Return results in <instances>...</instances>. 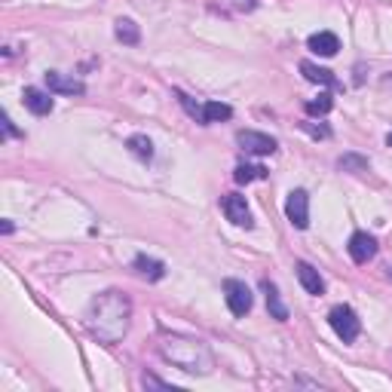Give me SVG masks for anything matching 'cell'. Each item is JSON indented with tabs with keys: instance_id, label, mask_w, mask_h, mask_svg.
I'll use <instances>...</instances> for the list:
<instances>
[{
	"instance_id": "11",
	"label": "cell",
	"mask_w": 392,
	"mask_h": 392,
	"mask_svg": "<svg viewBox=\"0 0 392 392\" xmlns=\"http://www.w3.org/2000/svg\"><path fill=\"white\" fill-rule=\"evenodd\" d=\"M297 279H300V285H304V291L306 294H322L325 291V279L319 276V270L313 264H306V260H297Z\"/></svg>"
},
{
	"instance_id": "25",
	"label": "cell",
	"mask_w": 392,
	"mask_h": 392,
	"mask_svg": "<svg viewBox=\"0 0 392 392\" xmlns=\"http://www.w3.org/2000/svg\"><path fill=\"white\" fill-rule=\"evenodd\" d=\"M3 129H6V132H10V135H16V138H22V132H19V129L12 126V120H10V117H6V114H3Z\"/></svg>"
},
{
	"instance_id": "16",
	"label": "cell",
	"mask_w": 392,
	"mask_h": 392,
	"mask_svg": "<svg viewBox=\"0 0 392 392\" xmlns=\"http://www.w3.org/2000/svg\"><path fill=\"white\" fill-rule=\"evenodd\" d=\"M114 34H117V40L126 43V47H138L141 43V28L132 22V19H117Z\"/></svg>"
},
{
	"instance_id": "28",
	"label": "cell",
	"mask_w": 392,
	"mask_h": 392,
	"mask_svg": "<svg viewBox=\"0 0 392 392\" xmlns=\"http://www.w3.org/2000/svg\"><path fill=\"white\" fill-rule=\"evenodd\" d=\"M380 86H383V89H392V74L383 77V80H380Z\"/></svg>"
},
{
	"instance_id": "22",
	"label": "cell",
	"mask_w": 392,
	"mask_h": 392,
	"mask_svg": "<svg viewBox=\"0 0 392 392\" xmlns=\"http://www.w3.org/2000/svg\"><path fill=\"white\" fill-rule=\"evenodd\" d=\"M175 98H178V101H181V104H184V110H187V114H191V117H193V120H196V123H202V104H196V101H193V98H191V95H187V93H181V89H175Z\"/></svg>"
},
{
	"instance_id": "1",
	"label": "cell",
	"mask_w": 392,
	"mask_h": 392,
	"mask_svg": "<svg viewBox=\"0 0 392 392\" xmlns=\"http://www.w3.org/2000/svg\"><path fill=\"white\" fill-rule=\"evenodd\" d=\"M132 325V300L123 291H101L86 310V328L95 341L120 343Z\"/></svg>"
},
{
	"instance_id": "27",
	"label": "cell",
	"mask_w": 392,
	"mask_h": 392,
	"mask_svg": "<svg viewBox=\"0 0 392 392\" xmlns=\"http://www.w3.org/2000/svg\"><path fill=\"white\" fill-rule=\"evenodd\" d=\"M0 230H3V233H12L16 227H12V221H3V224H0Z\"/></svg>"
},
{
	"instance_id": "23",
	"label": "cell",
	"mask_w": 392,
	"mask_h": 392,
	"mask_svg": "<svg viewBox=\"0 0 392 392\" xmlns=\"http://www.w3.org/2000/svg\"><path fill=\"white\" fill-rule=\"evenodd\" d=\"M304 129L313 135V138H331V129L325 126V123H319V126L316 123H304Z\"/></svg>"
},
{
	"instance_id": "7",
	"label": "cell",
	"mask_w": 392,
	"mask_h": 392,
	"mask_svg": "<svg viewBox=\"0 0 392 392\" xmlns=\"http://www.w3.org/2000/svg\"><path fill=\"white\" fill-rule=\"evenodd\" d=\"M221 208H224V215H227L230 224H236V227H252L254 224V221H252V208H248L245 196L227 193L224 199H221Z\"/></svg>"
},
{
	"instance_id": "30",
	"label": "cell",
	"mask_w": 392,
	"mask_h": 392,
	"mask_svg": "<svg viewBox=\"0 0 392 392\" xmlns=\"http://www.w3.org/2000/svg\"><path fill=\"white\" fill-rule=\"evenodd\" d=\"M389 279H392V270H389Z\"/></svg>"
},
{
	"instance_id": "18",
	"label": "cell",
	"mask_w": 392,
	"mask_h": 392,
	"mask_svg": "<svg viewBox=\"0 0 392 392\" xmlns=\"http://www.w3.org/2000/svg\"><path fill=\"white\" fill-rule=\"evenodd\" d=\"M267 169L264 166H252V162H239L236 172H233V181L236 184H252V181H264Z\"/></svg>"
},
{
	"instance_id": "17",
	"label": "cell",
	"mask_w": 392,
	"mask_h": 392,
	"mask_svg": "<svg viewBox=\"0 0 392 392\" xmlns=\"http://www.w3.org/2000/svg\"><path fill=\"white\" fill-rule=\"evenodd\" d=\"M230 117H233L230 104H221V101H206V104H202V126H208V123H221V120H230Z\"/></svg>"
},
{
	"instance_id": "26",
	"label": "cell",
	"mask_w": 392,
	"mask_h": 392,
	"mask_svg": "<svg viewBox=\"0 0 392 392\" xmlns=\"http://www.w3.org/2000/svg\"><path fill=\"white\" fill-rule=\"evenodd\" d=\"M236 6H243V10H254V6H258V0H236Z\"/></svg>"
},
{
	"instance_id": "10",
	"label": "cell",
	"mask_w": 392,
	"mask_h": 392,
	"mask_svg": "<svg viewBox=\"0 0 392 392\" xmlns=\"http://www.w3.org/2000/svg\"><path fill=\"white\" fill-rule=\"evenodd\" d=\"M22 101H25V108L31 110V114H37V117H47L52 114V108H56V101L43 93V89H37V86H28L22 93Z\"/></svg>"
},
{
	"instance_id": "21",
	"label": "cell",
	"mask_w": 392,
	"mask_h": 392,
	"mask_svg": "<svg viewBox=\"0 0 392 392\" xmlns=\"http://www.w3.org/2000/svg\"><path fill=\"white\" fill-rule=\"evenodd\" d=\"M331 108H334V98L328 93H319V98H310V101H306V114L310 117H325Z\"/></svg>"
},
{
	"instance_id": "24",
	"label": "cell",
	"mask_w": 392,
	"mask_h": 392,
	"mask_svg": "<svg viewBox=\"0 0 392 392\" xmlns=\"http://www.w3.org/2000/svg\"><path fill=\"white\" fill-rule=\"evenodd\" d=\"M141 383H145V387H154V389H175V387H169L166 380H160V377H154V374H145L141 377Z\"/></svg>"
},
{
	"instance_id": "13",
	"label": "cell",
	"mask_w": 392,
	"mask_h": 392,
	"mask_svg": "<svg viewBox=\"0 0 392 392\" xmlns=\"http://www.w3.org/2000/svg\"><path fill=\"white\" fill-rule=\"evenodd\" d=\"M306 47L316 52V56L331 58L337 49H341V40H337V34H331V31H319V34H313L310 40H306Z\"/></svg>"
},
{
	"instance_id": "9",
	"label": "cell",
	"mask_w": 392,
	"mask_h": 392,
	"mask_svg": "<svg viewBox=\"0 0 392 392\" xmlns=\"http://www.w3.org/2000/svg\"><path fill=\"white\" fill-rule=\"evenodd\" d=\"M43 77H47L49 93H58V95H83V93H86V83L77 80V77L58 74V71H47Z\"/></svg>"
},
{
	"instance_id": "14",
	"label": "cell",
	"mask_w": 392,
	"mask_h": 392,
	"mask_svg": "<svg viewBox=\"0 0 392 392\" xmlns=\"http://www.w3.org/2000/svg\"><path fill=\"white\" fill-rule=\"evenodd\" d=\"M260 291L267 294V310H270V316L279 319V322H285V319H289V310H285L282 297H279V289L270 282V279H264V282H260Z\"/></svg>"
},
{
	"instance_id": "20",
	"label": "cell",
	"mask_w": 392,
	"mask_h": 392,
	"mask_svg": "<svg viewBox=\"0 0 392 392\" xmlns=\"http://www.w3.org/2000/svg\"><path fill=\"white\" fill-rule=\"evenodd\" d=\"M126 147L132 150V154L138 156V160H145V162L150 160V156H154V145H150L147 135H132V138L126 141Z\"/></svg>"
},
{
	"instance_id": "15",
	"label": "cell",
	"mask_w": 392,
	"mask_h": 392,
	"mask_svg": "<svg viewBox=\"0 0 392 392\" xmlns=\"http://www.w3.org/2000/svg\"><path fill=\"white\" fill-rule=\"evenodd\" d=\"M135 270H138L145 279H150V282L166 276V264L156 260V258H147V254H138V258H135Z\"/></svg>"
},
{
	"instance_id": "6",
	"label": "cell",
	"mask_w": 392,
	"mask_h": 392,
	"mask_svg": "<svg viewBox=\"0 0 392 392\" xmlns=\"http://www.w3.org/2000/svg\"><path fill=\"white\" fill-rule=\"evenodd\" d=\"M285 215L297 230H306L310 227V196L306 191H291L289 199H285Z\"/></svg>"
},
{
	"instance_id": "29",
	"label": "cell",
	"mask_w": 392,
	"mask_h": 392,
	"mask_svg": "<svg viewBox=\"0 0 392 392\" xmlns=\"http://www.w3.org/2000/svg\"><path fill=\"white\" fill-rule=\"evenodd\" d=\"M387 147H392V132L387 135Z\"/></svg>"
},
{
	"instance_id": "12",
	"label": "cell",
	"mask_w": 392,
	"mask_h": 392,
	"mask_svg": "<svg viewBox=\"0 0 392 392\" xmlns=\"http://www.w3.org/2000/svg\"><path fill=\"white\" fill-rule=\"evenodd\" d=\"M300 74H304L310 83H319V86H325V89H337V86H341L337 77L331 74L328 68H319V64H313V62H300Z\"/></svg>"
},
{
	"instance_id": "2",
	"label": "cell",
	"mask_w": 392,
	"mask_h": 392,
	"mask_svg": "<svg viewBox=\"0 0 392 392\" xmlns=\"http://www.w3.org/2000/svg\"><path fill=\"white\" fill-rule=\"evenodd\" d=\"M156 352L162 362H169L172 368L184 371L193 377H206L215 371V352L208 350L206 341L191 334H160L156 341Z\"/></svg>"
},
{
	"instance_id": "8",
	"label": "cell",
	"mask_w": 392,
	"mask_h": 392,
	"mask_svg": "<svg viewBox=\"0 0 392 392\" xmlns=\"http://www.w3.org/2000/svg\"><path fill=\"white\" fill-rule=\"evenodd\" d=\"M346 248H350V258L356 260V264H368V260H374V254H377V239L371 236V233L358 230L350 236V245Z\"/></svg>"
},
{
	"instance_id": "4",
	"label": "cell",
	"mask_w": 392,
	"mask_h": 392,
	"mask_svg": "<svg viewBox=\"0 0 392 392\" xmlns=\"http://www.w3.org/2000/svg\"><path fill=\"white\" fill-rule=\"evenodd\" d=\"M236 145L245 150V154H254V156H270L279 150V141L267 132H254V129H243L236 132Z\"/></svg>"
},
{
	"instance_id": "3",
	"label": "cell",
	"mask_w": 392,
	"mask_h": 392,
	"mask_svg": "<svg viewBox=\"0 0 392 392\" xmlns=\"http://www.w3.org/2000/svg\"><path fill=\"white\" fill-rule=\"evenodd\" d=\"M328 322H331V328H334V334L341 337L343 343H352L358 337V331H362V322H358V316H356V310L352 306H334V310L328 313Z\"/></svg>"
},
{
	"instance_id": "5",
	"label": "cell",
	"mask_w": 392,
	"mask_h": 392,
	"mask_svg": "<svg viewBox=\"0 0 392 392\" xmlns=\"http://www.w3.org/2000/svg\"><path fill=\"white\" fill-rule=\"evenodd\" d=\"M224 300L236 319H243L252 313V291H248V285L239 282V279H227L224 282Z\"/></svg>"
},
{
	"instance_id": "19",
	"label": "cell",
	"mask_w": 392,
	"mask_h": 392,
	"mask_svg": "<svg viewBox=\"0 0 392 392\" xmlns=\"http://www.w3.org/2000/svg\"><path fill=\"white\" fill-rule=\"evenodd\" d=\"M337 169H341V172H350V175H358V172H368L371 160L362 154H343L341 160H337Z\"/></svg>"
}]
</instances>
